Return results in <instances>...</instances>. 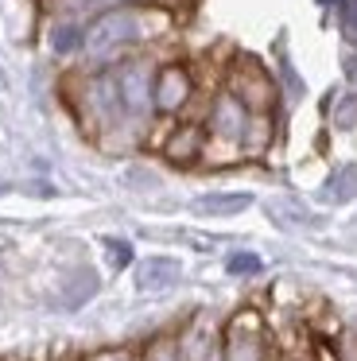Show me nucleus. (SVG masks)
<instances>
[{
	"mask_svg": "<svg viewBox=\"0 0 357 361\" xmlns=\"http://www.w3.org/2000/svg\"><path fill=\"white\" fill-rule=\"evenodd\" d=\"M217 361H268V342L256 314H237L225 330V342L217 345Z\"/></svg>",
	"mask_w": 357,
	"mask_h": 361,
	"instance_id": "nucleus-1",
	"label": "nucleus"
},
{
	"mask_svg": "<svg viewBox=\"0 0 357 361\" xmlns=\"http://www.w3.org/2000/svg\"><path fill=\"white\" fill-rule=\"evenodd\" d=\"M136 12H109V16H101L97 24H93V32L85 35V43H90L93 51H113V47H124V43L136 39Z\"/></svg>",
	"mask_w": 357,
	"mask_h": 361,
	"instance_id": "nucleus-2",
	"label": "nucleus"
},
{
	"mask_svg": "<svg viewBox=\"0 0 357 361\" xmlns=\"http://www.w3.org/2000/svg\"><path fill=\"white\" fill-rule=\"evenodd\" d=\"M155 105H159V109H178V105L186 102V97H190V74L183 71V66H167V71L159 74V78H155Z\"/></svg>",
	"mask_w": 357,
	"mask_h": 361,
	"instance_id": "nucleus-3",
	"label": "nucleus"
},
{
	"mask_svg": "<svg viewBox=\"0 0 357 361\" xmlns=\"http://www.w3.org/2000/svg\"><path fill=\"white\" fill-rule=\"evenodd\" d=\"M178 280V264L167 257H155V260H144L136 268V288L140 291H163Z\"/></svg>",
	"mask_w": 357,
	"mask_h": 361,
	"instance_id": "nucleus-4",
	"label": "nucleus"
},
{
	"mask_svg": "<svg viewBox=\"0 0 357 361\" xmlns=\"http://www.w3.org/2000/svg\"><path fill=\"white\" fill-rule=\"evenodd\" d=\"M214 125H217V133L241 136V125H245V109H241V102L222 97V102H217V109H214Z\"/></svg>",
	"mask_w": 357,
	"mask_h": 361,
	"instance_id": "nucleus-5",
	"label": "nucleus"
},
{
	"mask_svg": "<svg viewBox=\"0 0 357 361\" xmlns=\"http://www.w3.org/2000/svg\"><path fill=\"white\" fill-rule=\"evenodd\" d=\"M248 206V195H206L194 202V210L202 214H241Z\"/></svg>",
	"mask_w": 357,
	"mask_h": 361,
	"instance_id": "nucleus-6",
	"label": "nucleus"
},
{
	"mask_svg": "<svg viewBox=\"0 0 357 361\" xmlns=\"http://www.w3.org/2000/svg\"><path fill=\"white\" fill-rule=\"evenodd\" d=\"M82 43H85V35L78 32L74 24H62V27H54V32H51V47L59 51V55H74Z\"/></svg>",
	"mask_w": 357,
	"mask_h": 361,
	"instance_id": "nucleus-7",
	"label": "nucleus"
},
{
	"mask_svg": "<svg viewBox=\"0 0 357 361\" xmlns=\"http://www.w3.org/2000/svg\"><path fill=\"white\" fill-rule=\"evenodd\" d=\"M229 272H260V257H253V252H237V257H229Z\"/></svg>",
	"mask_w": 357,
	"mask_h": 361,
	"instance_id": "nucleus-8",
	"label": "nucleus"
},
{
	"mask_svg": "<svg viewBox=\"0 0 357 361\" xmlns=\"http://www.w3.org/2000/svg\"><path fill=\"white\" fill-rule=\"evenodd\" d=\"M353 121H357V102H353V97H346L341 109H338V128H353Z\"/></svg>",
	"mask_w": 357,
	"mask_h": 361,
	"instance_id": "nucleus-9",
	"label": "nucleus"
},
{
	"mask_svg": "<svg viewBox=\"0 0 357 361\" xmlns=\"http://www.w3.org/2000/svg\"><path fill=\"white\" fill-rule=\"evenodd\" d=\"M93 361H136L132 353H101V357H93Z\"/></svg>",
	"mask_w": 357,
	"mask_h": 361,
	"instance_id": "nucleus-10",
	"label": "nucleus"
},
{
	"mask_svg": "<svg viewBox=\"0 0 357 361\" xmlns=\"http://www.w3.org/2000/svg\"><path fill=\"white\" fill-rule=\"evenodd\" d=\"M349 27L357 32V0H349Z\"/></svg>",
	"mask_w": 357,
	"mask_h": 361,
	"instance_id": "nucleus-11",
	"label": "nucleus"
},
{
	"mask_svg": "<svg viewBox=\"0 0 357 361\" xmlns=\"http://www.w3.org/2000/svg\"><path fill=\"white\" fill-rule=\"evenodd\" d=\"M284 361H310V357H307V353H287Z\"/></svg>",
	"mask_w": 357,
	"mask_h": 361,
	"instance_id": "nucleus-12",
	"label": "nucleus"
}]
</instances>
